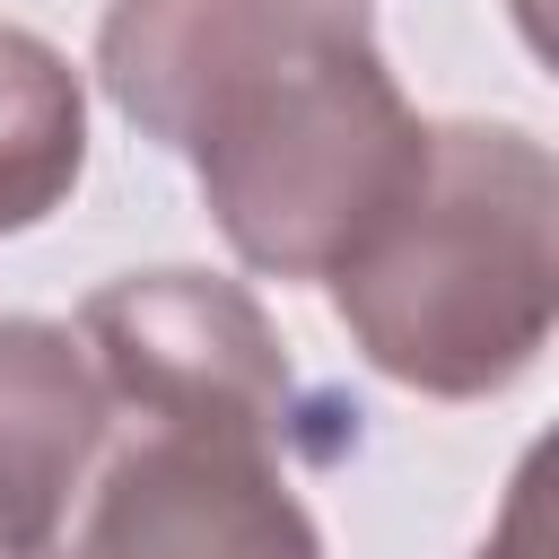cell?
I'll list each match as a JSON object with an SVG mask.
<instances>
[{"instance_id": "3", "label": "cell", "mask_w": 559, "mask_h": 559, "mask_svg": "<svg viewBox=\"0 0 559 559\" xmlns=\"http://www.w3.org/2000/svg\"><path fill=\"white\" fill-rule=\"evenodd\" d=\"M52 559H323L280 437L114 411Z\"/></svg>"}, {"instance_id": "5", "label": "cell", "mask_w": 559, "mask_h": 559, "mask_svg": "<svg viewBox=\"0 0 559 559\" xmlns=\"http://www.w3.org/2000/svg\"><path fill=\"white\" fill-rule=\"evenodd\" d=\"M105 384L70 323L0 314V550L52 559L70 498L105 445Z\"/></svg>"}, {"instance_id": "4", "label": "cell", "mask_w": 559, "mask_h": 559, "mask_svg": "<svg viewBox=\"0 0 559 559\" xmlns=\"http://www.w3.org/2000/svg\"><path fill=\"white\" fill-rule=\"evenodd\" d=\"M79 349L114 411L210 419L288 445L297 367L245 280L218 271H122L79 306Z\"/></svg>"}, {"instance_id": "2", "label": "cell", "mask_w": 559, "mask_h": 559, "mask_svg": "<svg viewBox=\"0 0 559 559\" xmlns=\"http://www.w3.org/2000/svg\"><path fill=\"white\" fill-rule=\"evenodd\" d=\"M376 376L428 402L507 393L559 323V166L515 122H428L402 201L323 271Z\"/></svg>"}, {"instance_id": "8", "label": "cell", "mask_w": 559, "mask_h": 559, "mask_svg": "<svg viewBox=\"0 0 559 559\" xmlns=\"http://www.w3.org/2000/svg\"><path fill=\"white\" fill-rule=\"evenodd\" d=\"M0 559H9V550H0Z\"/></svg>"}, {"instance_id": "1", "label": "cell", "mask_w": 559, "mask_h": 559, "mask_svg": "<svg viewBox=\"0 0 559 559\" xmlns=\"http://www.w3.org/2000/svg\"><path fill=\"white\" fill-rule=\"evenodd\" d=\"M96 79L262 280H323L428 148L367 0H105Z\"/></svg>"}, {"instance_id": "6", "label": "cell", "mask_w": 559, "mask_h": 559, "mask_svg": "<svg viewBox=\"0 0 559 559\" xmlns=\"http://www.w3.org/2000/svg\"><path fill=\"white\" fill-rule=\"evenodd\" d=\"M87 166V87L70 52L0 17V236L44 227Z\"/></svg>"}, {"instance_id": "7", "label": "cell", "mask_w": 559, "mask_h": 559, "mask_svg": "<svg viewBox=\"0 0 559 559\" xmlns=\"http://www.w3.org/2000/svg\"><path fill=\"white\" fill-rule=\"evenodd\" d=\"M472 559H550V533H542V454L515 463L507 507H498V524H489V542Z\"/></svg>"}]
</instances>
